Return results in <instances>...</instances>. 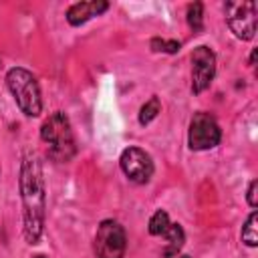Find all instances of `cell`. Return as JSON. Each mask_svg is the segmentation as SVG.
<instances>
[{
  "mask_svg": "<svg viewBox=\"0 0 258 258\" xmlns=\"http://www.w3.org/2000/svg\"><path fill=\"white\" fill-rule=\"evenodd\" d=\"M18 185H20V200H22L24 238L28 244H38L44 230L46 189H44L42 165L34 153H26L22 157Z\"/></svg>",
  "mask_w": 258,
  "mask_h": 258,
  "instance_id": "6da1fadb",
  "label": "cell"
},
{
  "mask_svg": "<svg viewBox=\"0 0 258 258\" xmlns=\"http://www.w3.org/2000/svg\"><path fill=\"white\" fill-rule=\"evenodd\" d=\"M40 139L46 143V153L50 159L58 163H67L77 153L75 135L69 117L62 111H54L48 119H44L40 127Z\"/></svg>",
  "mask_w": 258,
  "mask_h": 258,
  "instance_id": "7a4b0ae2",
  "label": "cell"
},
{
  "mask_svg": "<svg viewBox=\"0 0 258 258\" xmlns=\"http://www.w3.org/2000/svg\"><path fill=\"white\" fill-rule=\"evenodd\" d=\"M6 87L10 95L14 97L18 109L26 117H38L42 113V97H40V87L36 77L22 69V67H12L6 73Z\"/></svg>",
  "mask_w": 258,
  "mask_h": 258,
  "instance_id": "3957f363",
  "label": "cell"
},
{
  "mask_svg": "<svg viewBox=\"0 0 258 258\" xmlns=\"http://www.w3.org/2000/svg\"><path fill=\"white\" fill-rule=\"evenodd\" d=\"M127 248V236L117 220H103L95 234V258H123Z\"/></svg>",
  "mask_w": 258,
  "mask_h": 258,
  "instance_id": "277c9868",
  "label": "cell"
},
{
  "mask_svg": "<svg viewBox=\"0 0 258 258\" xmlns=\"http://www.w3.org/2000/svg\"><path fill=\"white\" fill-rule=\"evenodd\" d=\"M222 139V129L212 113L198 111L189 121L187 131V145L194 151H208L214 149Z\"/></svg>",
  "mask_w": 258,
  "mask_h": 258,
  "instance_id": "5b68a950",
  "label": "cell"
},
{
  "mask_svg": "<svg viewBox=\"0 0 258 258\" xmlns=\"http://www.w3.org/2000/svg\"><path fill=\"white\" fill-rule=\"evenodd\" d=\"M224 10H226L228 28L234 32V36L240 40H252L256 34V18H258L256 2H252V0L226 2Z\"/></svg>",
  "mask_w": 258,
  "mask_h": 258,
  "instance_id": "8992f818",
  "label": "cell"
},
{
  "mask_svg": "<svg viewBox=\"0 0 258 258\" xmlns=\"http://www.w3.org/2000/svg\"><path fill=\"white\" fill-rule=\"evenodd\" d=\"M119 165H121V171L125 173V177L133 183H147L153 175L151 155L145 149L135 147V145H129L121 151Z\"/></svg>",
  "mask_w": 258,
  "mask_h": 258,
  "instance_id": "52a82bcc",
  "label": "cell"
},
{
  "mask_svg": "<svg viewBox=\"0 0 258 258\" xmlns=\"http://www.w3.org/2000/svg\"><path fill=\"white\" fill-rule=\"evenodd\" d=\"M191 91L194 95L204 93L216 77V54L210 46L200 44L191 50Z\"/></svg>",
  "mask_w": 258,
  "mask_h": 258,
  "instance_id": "ba28073f",
  "label": "cell"
},
{
  "mask_svg": "<svg viewBox=\"0 0 258 258\" xmlns=\"http://www.w3.org/2000/svg\"><path fill=\"white\" fill-rule=\"evenodd\" d=\"M109 8V2L105 0H91V2H75L67 10V22L71 26H81L93 16H101Z\"/></svg>",
  "mask_w": 258,
  "mask_h": 258,
  "instance_id": "9c48e42d",
  "label": "cell"
},
{
  "mask_svg": "<svg viewBox=\"0 0 258 258\" xmlns=\"http://www.w3.org/2000/svg\"><path fill=\"white\" fill-rule=\"evenodd\" d=\"M165 236V248H163V256L165 258H173L177 256V252L181 250L183 242H185V234H183V228L179 224H169L167 232L163 234Z\"/></svg>",
  "mask_w": 258,
  "mask_h": 258,
  "instance_id": "30bf717a",
  "label": "cell"
},
{
  "mask_svg": "<svg viewBox=\"0 0 258 258\" xmlns=\"http://www.w3.org/2000/svg\"><path fill=\"white\" fill-rule=\"evenodd\" d=\"M256 226H258V214H256V210L246 218V222H244V226H242V232H240V238H242V242L246 244V246H250V248H254L256 244H258V232H256Z\"/></svg>",
  "mask_w": 258,
  "mask_h": 258,
  "instance_id": "8fae6325",
  "label": "cell"
},
{
  "mask_svg": "<svg viewBox=\"0 0 258 258\" xmlns=\"http://www.w3.org/2000/svg\"><path fill=\"white\" fill-rule=\"evenodd\" d=\"M169 224H171V222H169L167 212H165V210H157V212L149 218V226H147V230H149L151 236H163V234L167 232Z\"/></svg>",
  "mask_w": 258,
  "mask_h": 258,
  "instance_id": "7c38bea8",
  "label": "cell"
},
{
  "mask_svg": "<svg viewBox=\"0 0 258 258\" xmlns=\"http://www.w3.org/2000/svg\"><path fill=\"white\" fill-rule=\"evenodd\" d=\"M185 18H187L189 28H191L196 34L202 32V28H204V4H202V2H194V4H189V6H187V14H185Z\"/></svg>",
  "mask_w": 258,
  "mask_h": 258,
  "instance_id": "4fadbf2b",
  "label": "cell"
},
{
  "mask_svg": "<svg viewBox=\"0 0 258 258\" xmlns=\"http://www.w3.org/2000/svg\"><path fill=\"white\" fill-rule=\"evenodd\" d=\"M159 111H161V103H159V97H151L141 109H139V123L145 127V125H149L157 115H159Z\"/></svg>",
  "mask_w": 258,
  "mask_h": 258,
  "instance_id": "5bb4252c",
  "label": "cell"
},
{
  "mask_svg": "<svg viewBox=\"0 0 258 258\" xmlns=\"http://www.w3.org/2000/svg\"><path fill=\"white\" fill-rule=\"evenodd\" d=\"M149 46L153 52H167V54H175L181 48L177 40H165V38H151Z\"/></svg>",
  "mask_w": 258,
  "mask_h": 258,
  "instance_id": "9a60e30c",
  "label": "cell"
},
{
  "mask_svg": "<svg viewBox=\"0 0 258 258\" xmlns=\"http://www.w3.org/2000/svg\"><path fill=\"white\" fill-rule=\"evenodd\" d=\"M256 189H258V181H256V179H252V181H250V185H248V194H246V200H248V206H250V208H256V206H258Z\"/></svg>",
  "mask_w": 258,
  "mask_h": 258,
  "instance_id": "2e32d148",
  "label": "cell"
},
{
  "mask_svg": "<svg viewBox=\"0 0 258 258\" xmlns=\"http://www.w3.org/2000/svg\"><path fill=\"white\" fill-rule=\"evenodd\" d=\"M254 60H256V48H254L252 54H250V64H252V67H254Z\"/></svg>",
  "mask_w": 258,
  "mask_h": 258,
  "instance_id": "e0dca14e",
  "label": "cell"
},
{
  "mask_svg": "<svg viewBox=\"0 0 258 258\" xmlns=\"http://www.w3.org/2000/svg\"><path fill=\"white\" fill-rule=\"evenodd\" d=\"M32 258H46L44 254H36V256H32Z\"/></svg>",
  "mask_w": 258,
  "mask_h": 258,
  "instance_id": "ac0fdd59",
  "label": "cell"
},
{
  "mask_svg": "<svg viewBox=\"0 0 258 258\" xmlns=\"http://www.w3.org/2000/svg\"><path fill=\"white\" fill-rule=\"evenodd\" d=\"M179 258H189V256H179Z\"/></svg>",
  "mask_w": 258,
  "mask_h": 258,
  "instance_id": "d6986e66",
  "label": "cell"
}]
</instances>
